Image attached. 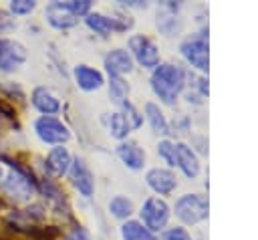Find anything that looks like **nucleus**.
I'll return each mask as SVG.
<instances>
[{"label": "nucleus", "mask_w": 258, "mask_h": 240, "mask_svg": "<svg viewBox=\"0 0 258 240\" xmlns=\"http://www.w3.org/2000/svg\"><path fill=\"white\" fill-rule=\"evenodd\" d=\"M185 87V71L173 63H159L151 73V89L165 105H173Z\"/></svg>", "instance_id": "1"}, {"label": "nucleus", "mask_w": 258, "mask_h": 240, "mask_svg": "<svg viewBox=\"0 0 258 240\" xmlns=\"http://www.w3.org/2000/svg\"><path fill=\"white\" fill-rule=\"evenodd\" d=\"M0 190L6 196H10L12 200L24 202V200H28L34 194V184L16 165H6V169H4V173L0 177Z\"/></svg>", "instance_id": "2"}, {"label": "nucleus", "mask_w": 258, "mask_h": 240, "mask_svg": "<svg viewBox=\"0 0 258 240\" xmlns=\"http://www.w3.org/2000/svg\"><path fill=\"white\" fill-rule=\"evenodd\" d=\"M208 198L200 194H183L175 200L173 212L183 224H198L208 218Z\"/></svg>", "instance_id": "3"}, {"label": "nucleus", "mask_w": 258, "mask_h": 240, "mask_svg": "<svg viewBox=\"0 0 258 240\" xmlns=\"http://www.w3.org/2000/svg\"><path fill=\"white\" fill-rule=\"evenodd\" d=\"M179 50L183 54V58L198 71L208 73V63H210V52H208V36L206 30L196 32L191 36H187L181 44Z\"/></svg>", "instance_id": "4"}, {"label": "nucleus", "mask_w": 258, "mask_h": 240, "mask_svg": "<svg viewBox=\"0 0 258 240\" xmlns=\"http://www.w3.org/2000/svg\"><path fill=\"white\" fill-rule=\"evenodd\" d=\"M169 206L165 200L157 198V196H151L147 198L143 204H141V210H139V216H141V224L149 230V232H159L167 226V220H169Z\"/></svg>", "instance_id": "5"}, {"label": "nucleus", "mask_w": 258, "mask_h": 240, "mask_svg": "<svg viewBox=\"0 0 258 240\" xmlns=\"http://www.w3.org/2000/svg\"><path fill=\"white\" fill-rule=\"evenodd\" d=\"M34 131H36V135H38L40 141L50 143V145H62L64 141L71 139L69 127L60 119L50 117V115H40L34 121Z\"/></svg>", "instance_id": "6"}, {"label": "nucleus", "mask_w": 258, "mask_h": 240, "mask_svg": "<svg viewBox=\"0 0 258 240\" xmlns=\"http://www.w3.org/2000/svg\"><path fill=\"white\" fill-rule=\"evenodd\" d=\"M129 50L131 56L143 67V69H155L159 65V50L151 38L145 34H131L129 36Z\"/></svg>", "instance_id": "7"}, {"label": "nucleus", "mask_w": 258, "mask_h": 240, "mask_svg": "<svg viewBox=\"0 0 258 240\" xmlns=\"http://www.w3.org/2000/svg\"><path fill=\"white\" fill-rule=\"evenodd\" d=\"M26 58H28V52L18 40L0 38V71L2 73L16 71L26 63Z\"/></svg>", "instance_id": "8"}, {"label": "nucleus", "mask_w": 258, "mask_h": 240, "mask_svg": "<svg viewBox=\"0 0 258 240\" xmlns=\"http://www.w3.org/2000/svg\"><path fill=\"white\" fill-rule=\"evenodd\" d=\"M44 18L46 22L56 28V30H67V28H73L77 22H79V16L71 10L69 2H50L44 10Z\"/></svg>", "instance_id": "9"}, {"label": "nucleus", "mask_w": 258, "mask_h": 240, "mask_svg": "<svg viewBox=\"0 0 258 240\" xmlns=\"http://www.w3.org/2000/svg\"><path fill=\"white\" fill-rule=\"evenodd\" d=\"M85 22L91 30H95L101 36H107L115 30H127L133 24V20H121V18L107 16V14H101V12H89L85 16Z\"/></svg>", "instance_id": "10"}, {"label": "nucleus", "mask_w": 258, "mask_h": 240, "mask_svg": "<svg viewBox=\"0 0 258 240\" xmlns=\"http://www.w3.org/2000/svg\"><path fill=\"white\" fill-rule=\"evenodd\" d=\"M145 179H147V186H149L155 194H159V196H169V194H173L175 188H177V177H175V173H173L171 169H167V167H151V169L147 171Z\"/></svg>", "instance_id": "11"}, {"label": "nucleus", "mask_w": 258, "mask_h": 240, "mask_svg": "<svg viewBox=\"0 0 258 240\" xmlns=\"http://www.w3.org/2000/svg\"><path fill=\"white\" fill-rule=\"evenodd\" d=\"M69 173H71V182L79 190V194L85 196V198H91L93 196V190H95V179H93V173L89 171L87 163L83 159H79V157L73 159Z\"/></svg>", "instance_id": "12"}, {"label": "nucleus", "mask_w": 258, "mask_h": 240, "mask_svg": "<svg viewBox=\"0 0 258 240\" xmlns=\"http://www.w3.org/2000/svg\"><path fill=\"white\" fill-rule=\"evenodd\" d=\"M105 69L109 77H123L125 73L133 71V56L125 48H113L105 54Z\"/></svg>", "instance_id": "13"}, {"label": "nucleus", "mask_w": 258, "mask_h": 240, "mask_svg": "<svg viewBox=\"0 0 258 240\" xmlns=\"http://www.w3.org/2000/svg\"><path fill=\"white\" fill-rule=\"evenodd\" d=\"M175 165H177V167L183 171V175L189 177V179H194V177L200 173V159H198L196 151H194L187 143H183V141L175 143Z\"/></svg>", "instance_id": "14"}, {"label": "nucleus", "mask_w": 258, "mask_h": 240, "mask_svg": "<svg viewBox=\"0 0 258 240\" xmlns=\"http://www.w3.org/2000/svg\"><path fill=\"white\" fill-rule=\"evenodd\" d=\"M117 155L129 169H141L145 163V151L139 147V143L131 139H123L117 145Z\"/></svg>", "instance_id": "15"}, {"label": "nucleus", "mask_w": 258, "mask_h": 240, "mask_svg": "<svg viewBox=\"0 0 258 240\" xmlns=\"http://www.w3.org/2000/svg\"><path fill=\"white\" fill-rule=\"evenodd\" d=\"M32 105H34L42 115H50V117L60 111V101H58V97H56L50 89H46V87H36V89L32 91Z\"/></svg>", "instance_id": "16"}, {"label": "nucleus", "mask_w": 258, "mask_h": 240, "mask_svg": "<svg viewBox=\"0 0 258 240\" xmlns=\"http://www.w3.org/2000/svg\"><path fill=\"white\" fill-rule=\"evenodd\" d=\"M75 81L83 91H97L105 83L101 71H97L89 65H77L75 67Z\"/></svg>", "instance_id": "17"}, {"label": "nucleus", "mask_w": 258, "mask_h": 240, "mask_svg": "<svg viewBox=\"0 0 258 240\" xmlns=\"http://www.w3.org/2000/svg\"><path fill=\"white\" fill-rule=\"evenodd\" d=\"M71 163H73V157H71L69 149L62 147V145L52 147L48 151V155H46V167H48V171L54 173V175H58V177L64 175L71 169Z\"/></svg>", "instance_id": "18"}, {"label": "nucleus", "mask_w": 258, "mask_h": 240, "mask_svg": "<svg viewBox=\"0 0 258 240\" xmlns=\"http://www.w3.org/2000/svg\"><path fill=\"white\" fill-rule=\"evenodd\" d=\"M145 119L149 121L151 131L155 135H169V121L157 103H153V101L145 103Z\"/></svg>", "instance_id": "19"}, {"label": "nucleus", "mask_w": 258, "mask_h": 240, "mask_svg": "<svg viewBox=\"0 0 258 240\" xmlns=\"http://www.w3.org/2000/svg\"><path fill=\"white\" fill-rule=\"evenodd\" d=\"M163 8L165 10L161 14H157V28L165 36H175V32H179V28H181V20L175 14L177 6L175 4H165Z\"/></svg>", "instance_id": "20"}, {"label": "nucleus", "mask_w": 258, "mask_h": 240, "mask_svg": "<svg viewBox=\"0 0 258 240\" xmlns=\"http://www.w3.org/2000/svg\"><path fill=\"white\" fill-rule=\"evenodd\" d=\"M121 238L123 240H157L153 232H149L139 220H127L121 226Z\"/></svg>", "instance_id": "21"}, {"label": "nucleus", "mask_w": 258, "mask_h": 240, "mask_svg": "<svg viewBox=\"0 0 258 240\" xmlns=\"http://www.w3.org/2000/svg\"><path fill=\"white\" fill-rule=\"evenodd\" d=\"M109 97L113 99V103L123 105L129 97V85L127 81H123L121 77H111L109 79Z\"/></svg>", "instance_id": "22"}, {"label": "nucleus", "mask_w": 258, "mask_h": 240, "mask_svg": "<svg viewBox=\"0 0 258 240\" xmlns=\"http://www.w3.org/2000/svg\"><path fill=\"white\" fill-rule=\"evenodd\" d=\"M129 125H127V121H125V117H123V113L121 111H115V113H111L109 115V133L115 137V139H125L127 135H129Z\"/></svg>", "instance_id": "23"}, {"label": "nucleus", "mask_w": 258, "mask_h": 240, "mask_svg": "<svg viewBox=\"0 0 258 240\" xmlns=\"http://www.w3.org/2000/svg\"><path fill=\"white\" fill-rule=\"evenodd\" d=\"M109 212L119 218V220H127L131 214H133V204L129 198L125 196H115L111 202H109Z\"/></svg>", "instance_id": "24"}, {"label": "nucleus", "mask_w": 258, "mask_h": 240, "mask_svg": "<svg viewBox=\"0 0 258 240\" xmlns=\"http://www.w3.org/2000/svg\"><path fill=\"white\" fill-rule=\"evenodd\" d=\"M121 109H123L121 113H123V117H125L129 129H137V127H141V123H143V115L135 109V105H133L131 101H125V103L121 105Z\"/></svg>", "instance_id": "25"}, {"label": "nucleus", "mask_w": 258, "mask_h": 240, "mask_svg": "<svg viewBox=\"0 0 258 240\" xmlns=\"http://www.w3.org/2000/svg\"><path fill=\"white\" fill-rule=\"evenodd\" d=\"M157 153H159V157H161L169 167H175V143H173V141H169V139L159 141Z\"/></svg>", "instance_id": "26"}, {"label": "nucleus", "mask_w": 258, "mask_h": 240, "mask_svg": "<svg viewBox=\"0 0 258 240\" xmlns=\"http://www.w3.org/2000/svg\"><path fill=\"white\" fill-rule=\"evenodd\" d=\"M34 8H36V2H28V0H14V2H10V12L18 14V16L30 14Z\"/></svg>", "instance_id": "27"}, {"label": "nucleus", "mask_w": 258, "mask_h": 240, "mask_svg": "<svg viewBox=\"0 0 258 240\" xmlns=\"http://www.w3.org/2000/svg\"><path fill=\"white\" fill-rule=\"evenodd\" d=\"M165 240H194V238L183 226H175V228L165 230Z\"/></svg>", "instance_id": "28"}, {"label": "nucleus", "mask_w": 258, "mask_h": 240, "mask_svg": "<svg viewBox=\"0 0 258 240\" xmlns=\"http://www.w3.org/2000/svg\"><path fill=\"white\" fill-rule=\"evenodd\" d=\"M67 240H91V238H89V234H87L83 228H75V230L69 234Z\"/></svg>", "instance_id": "29"}]
</instances>
